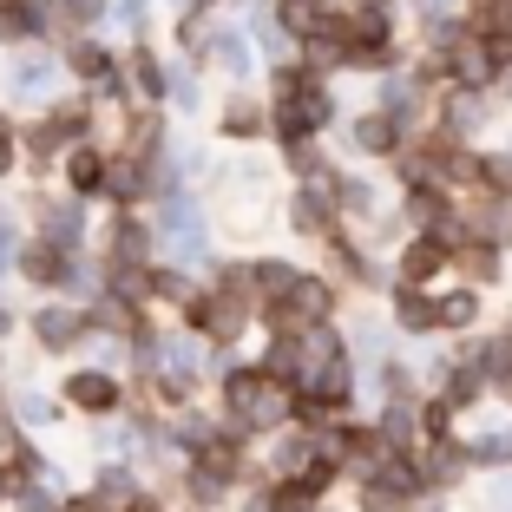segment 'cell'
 Segmentation results:
<instances>
[{
    "label": "cell",
    "mask_w": 512,
    "mask_h": 512,
    "mask_svg": "<svg viewBox=\"0 0 512 512\" xmlns=\"http://www.w3.org/2000/svg\"><path fill=\"white\" fill-rule=\"evenodd\" d=\"M151 250H165V263H178V270H191V263H204V250H211V224H204V211H197V197H158V211H151Z\"/></svg>",
    "instance_id": "obj_1"
},
{
    "label": "cell",
    "mask_w": 512,
    "mask_h": 512,
    "mask_svg": "<svg viewBox=\"0 0 512 512\" xmlns=\"http://www.w3.org/2000/svg\"><path fill=\"white\" fill-rule=\"evenodd\" d=\"M184 316H191V335H204L211 348H230L243 329H250L256 302L243 296V289H230V283H204V289H191Z\"/></svg>",
    "instance_id": "obj_2"
},
{
    "label": "cell",
    "mask_w": 512,
    "mask_h": 512,
    "mask_svg": "<svg viewBox=\"0 0 512 512\" xmlns=\"http://www.w3.org/2000/svg\"><path fill=\"white\" fill-rule=\"evenodd\" d=\"M329 119H335L329 86H302V92H289V99H270V132L283 138V145H296V138H316Z\"/></svg>",
    "instance_id": "obj_3"
},
{
    "label": "cell",
    "mask_w": 512,
    "mask_h": 512,
    "mask_svg": "<svg viewBox=\"0 0 512 512\" xmlns=\"http://www.w3.org/2000/svg\"><path fill=\"white\" fill-rule=\"evenodd\" d=\"M33 237L53 243V250H73L86 243V211H79V197H33Z\"/></svg>",
    "instance_id": "obj_4"
},
{
    "label": "cell",
    "mask_w": 512,
    "mask_h": 512,
    "mask_svg": "<svg viewBox=\"0 0 512 512\" xmlns=\"http://www.w3.org/2000/svg\"><path fill=\"white\" fill-rule=\"evenodd\" d=\"M66 407H79V414H119L125 381L112 368H79V375H66Z\"/></svg>",
    "instance_id": "obj_5"
},
{
    "label": "cell",
    "mask_w": 512,
    "mask_h": 512,
    "mask_svg": "<svg viewBox=\"0 0 512 512\" xmlns=\"http://www.w3.org/2000/svg\"><path fill=\"white\" fill-rule=\"evenodd\" d=\"M289 230H296V237H322V243L342 230V211H335L329 184H302V191L289 197Z\"/></svg>",
    "instance_id": "obj_6"
},
{
    "label": "cell",
    "mask_w": 512,
    "mask_h": 512,
    "mask_svg": "<svg viewBox=\"0 0 512 512\" xmlns=\"http://www.w3.org/2000/svg\"><path fill=\"white\" fill-rule=\"evenodd\" d=\"M27 329H33V342H40L46 355H73V348L86 342V316H79V309H66V302H40Z\"/></svg>",
    "instance_id": "obj_7"
},
{
    "label": "cell",
    "mask_w": 512,
    "mask_h": 512,
    "mask_svg": "<svg viewBox=\"0 0 512 512\" xmlns=\"http://www.w3.org/2000/svg\"><path fill=\"white\" fill-rule=\"evenodd\" d=\"M348 145L362 151V158H401V151H407V132L381 106H368V112H355V119H348Z\"/></svg>",
    "instance_id": "obj_8"
},
{
    "label": "cell",
    "mask_w": 512,
    "mask_h": 512,
    "mask_svg": "<svg viewBox=\"0 0 512 512\" xmlns=\"http://www.w3.org/2000/svg\"><path fill=\"white\" fill-rule=\"evenodd\" d=\"M460 368H473L486 388L512 394V335H473V342L460 348Z\"/></svg>",
    "instance_id": "obj_9"
},
{
    "label": "cell",
    "mask_w": 512,
    "mask_h": 512,
    "mask_svg": "<svg viewBox=\"0 0 512 512\" xmlns=\"http://www.w3.org/2000/svg\"><path fill=\"white\" fill-rule=\"evenodd\" d=\"M73 263H79L73 250H53V243H40V237L20 243V276H27L33 289H66L73 283Z\"/></svg>",
    "instance_id": "obj_10"
},
{
    "label": "cell",
    "mask_w": 512,
    "mask_h": 512,
    "mask_svg": "<svg viewBox=\"0 0 512 512\" xmlns=\"http://www.w3.org/2000/svg\"><path fill=\"white\" fill-rule=\"evenodd\" d=\"M60 73H66L60 53H20V60L7 66V92H14V99H46V92L60 86Z\"/></svg>",
    "instance_id": "obj_11"
},
{
    "label": "cell",
    "mask_w": 512,
    "mask_h": 512,
    "mask_svg": "<svg viewBox=\"0 0 512 512\" xmlns=\"http://www.w3.org/2000/svg\"><path fill=\"white\" fill-rule=\"evenodd\" d=\"M53 33V0H0V46H27Z\"/></svg>",
    "instance_id": "obj_12"
},
{
    "label": "cell",
    "mask_w": 512,
    "mask_h": 512,
    "mask_svg": "<svg viewBox=\"0 0 512 512\" xmlns=\"http://www.w3.org/2000/svg\"><path fill=\"white\" fill-rule=\"evenodd\" d=\"M329 480H335V473L322 467V460L309 473H296V480H276L270 486V512H316L322 493H329Z\"/></svg>",
    "instance_id": "obj_13"
},
{
    "label": "cell",
    "mask_w": 512,
    "mask_h": 512,
    "mask_svg": "<svg viewBox=\"0 0 512 512\" xmlns=\"http://www.w3.org/2000/svg\"><path fill=\"white\" fill-rule=\"evenodd\" d=\"M440 270H453V250L440 237H407V250H401V283L407 289H427Z\"/></svg>",
    "instance_id": "obj_14"
},
{
    "label": "cell",
    "mask_w": 512,
    "mask_h": 512,
    "mask_svg": "<svg viewBox=\"0 0 512 512\" xmlns=\"http://www.w3.org/2000/svg\"><path fill=\"white\" fill-rule=\"evenodd\" d=\"M106 178H112V158L99 145L66 151V184H73V197H106Z\"/></svg>",
    "instance_id": "obj_15"
},
{
    "label": "cell",
    "mask_w": 512,
    "mask_h": 512,
    "mask_svg": "<svg viewBox=\"0 0 512 512\" xmlns=\"http://www.w3.org/2000/svg\"><path fill=\"white\" fill-rule=\"evenodd\" d=\"M486 125V99L480 92H467V86H453L447 99H440V132L453 138V145H460V138H473Z\"/></svg>",
    "instance_id": "obj_16"
},
{
    "label": "cell",
    "mask_w": 512,
    "mask_h": 512,
    "mask_svg": "<svg viewBox=\"0 0 512 512\" xmlns=\"http://www.w3.org/2000/svg\"><path fill=\"white\" fill-rule=\"evenodd\" d=\"M394 329H401V335H440L434 296H427V289H407V283H394Z\"/></svg>",
    "instance_id": "obj_17"
},
{
    "label": "cell",
    "mask_w": 512,
    "mask_h": 512,
    "mask_svg": "<svg viewBox=\"0 0 512 512\" xmlns=\"http://www.w3.org/2000/svg\"><path fill=\"white\" fill-rule=\"evenodd\" d=\"M66 73H73V79H86V86H106V79L119 73V60H112L106 46H99V40L86 33V40H73V46H66Z\"/></svg>",
    "instance_id": "obj_18"
},
{
    "label": "cell",
    "mask_w": 512,
    "mask_h": 512,
    "mask_svg": "<svg viewBox=\"0 0 512 512\" xmlns=\"http://www.w3.org/2000/svg\"><path fill=\"white\" fill-rule=\"evenodd\" d=\"M125 66H132V73H125V86H132L138 99H145V106L158 112V99H165V60H158L151 46H138V53H132Z\"/></svg>",
    "instance_id": "obj_19"
},
{
    "label": "cell",
    "mask_w": 512,
    "mask_h": 512,
    "mask_svg": "<svg viewBox=\"0 0 512 512\" xmlns=\"http://www.w3.org/2000/svg\"><path fill=\"white\" fill-rule=\"evenodd\" d=\"M270 132V106H256L250 92H230L224 106V138H263Z\"/></svg>",
    "instance_id": "obj_20"
},
{
    "label": "cell",
    "mask_w": 512,
    "mask_h": 512,
    "mask_svg": "<svg viewBox=\"0 0 512 512\" xmlns=\"http://www.w3.org/2000/svg\"><path fill=\"white\" fill-rule=\"evenodd\" d=\"M106 197H112V204H138V197H151V165H138V158H112Z\"/></svg>",
    "instance_id": "obj_21"
},
{
    "label": "cell",
    "mask_w": 512,
    "mask_h": 512,
    "mask_svg": "<svg viewBox=\"0 0 512 512\" xmlns=\"http://www.w3.org/2000/svg\"><path fill=\"white\" fill-rule=\"evenodd\" d=\"M112 14V0H53V33H73V40H86V27H99V20Z\"/></svg>",
    "instance_id": "obj_22"
},
{
    "label": "cell",
    "mask_w": 512,
    "mask_h": 512,
    "mask_svg": "<svg viewBox=\"0 0 512 512\" xmlns=\"http://www.w3.org/2000/svg\"><path fill=\"white\" fill-rule=\"evenodd\" d=\"M92 499H106V506H132L138 499V473L125 460H106V467L92 473Z\"/></svg>",
    "instance_id": "obj_23"
},
{
    "label": "cell",
    "mask_w": 512,
    "mask_h": 512,
    "mask_svg": "<svg viewBox=\"0 0 512 512\" xmlns=\"http://www.w3.org/2000/svg\"><path fill=\"white\" fill-rule=\"evenodd\" d=\"M499 256H506V250H493V243L467 237L460 250H453V270H460V276H473V283H499Z\"/></svg>",
    "instance_id": "obj_24"
},
{
    "label": "cell",
    "mask_w": 512,
    "mask_h": 512,
    "mask_svg": "<svg viewBox=\"0 0 512 512\" xmlns=\"http://www.w3.org/2000/svg\"><path fill=\"white\" fill-rule=\"evenodd\" d=\"M467 447V467H512V427H493L480 440H460Z\"/></svg>",
    "instance_id": "obj_25"
},
{
    "label": "cell",
    "mask_w": 512,
    "mask_h": 512,
    "mask_svg": "<svg viewBox=\"0 0 512 512\" xmlns=\"http://www.w3.org/2000/svg\"><path fill=\"white\" fill-rule=\"evenodd\" d=\"M434 316H440V329H473L480 322V296L473 289H447V296H434Z\"/></svg>",
    "instance_id": "obj_26"
},
{
    "label": "cell",
    "mask_w": 512,
    "mask_h": 512,
    "mask_svg": "<svg viewBox=\"0 0 512 512\" xmlns=\"http://www.w3.org/2000/svg\"><path fill=\"white\" fill-rule=\"evenodd\" d=\"M283 158H289V171H296L302 184H329V158H322L316 138H296V145H283Z\"/></svg>",
    "instance_id": "obj_27"
},
{
    "label": "cell",
    "mask_w": 512,
    "mask_h": 512,
    "mask_svg": "<svg viewBox=\"0 0 512 512\" xmlns=\"http://www.w3.org/2000/svg\"><path fill=\"white\" fill-rule=\"evenodd\" d=\"M355 512H414V499L388 480H362L355 486Z\"/></svg>",
    "instance_id": "obj_28"
},
{
    "label": "cell",
    "mask_w": 512,
    "mask_h": 512,
    "mask_svg": "<svg viewBox=\"0 0 512 512\" xmlns=\"http://www.w3.org/2000/svg\"><path fill=\"white\" fill-rule=\"evenodd\" d=\"M329 197H335V211H342V217H368V211H375V184H368V178H335Z\"/></svg>",
    "instance_id": "obj_29"
},
{
    "label": "cell",
    "mask_w": 512,
    "mask_h": 512,
    "mask_svg": "<svg viewBox=\"0 0 512 512\" xmlns=\"http://www.w3.org/2000/svg\"><path fill=\"white\" fill-rule=\"evenodd\" d=\"M211 60L224 66L230 79H250V40H243V33H211Z\"/></svg>",
    "instance_id": "obj_30"
},
{
    "label": "cell",
    "mask_w": 512,
    "mask_h": 512,
    "mask_svg": "<svg viewBox=\"0 0 512 512\" xmlns=\"http://www.w3.org/2000/svg\"><path fill=\"white\" fill-rule=\"evenodd\" d=\"M60 407H66V401H53V394H40V388H27V394H14V421H20V427H40V421H60Z\"/></svg>",
    "instance_id": "obj_31"
},
{
    "label": "cell",
    "mask_w": 512,
    "mask_h": 512,
    "mask_svg": "<svg viewBox=\"0 0 512 512\" xmlns=\"http://www.w3.org/2000/svg\"><path fill=\"white\" fill-rule=\"evenodd\" d=\"M480 191H486V197H512V151L480 158Z\"/></svg>",
    "instance_id": "obj_32"
},
{
    "label": "cell",
    "mask_w": 512,
    "mask_h": 512,
    "mask_svg": "<svg viewBox=\"0 0 512 512\" xmlns=\"http://www.w3.org/2000/svg\"><path fill=\"white\" fill-rule=\"evenodd\" d=\"M20 270V230H14V217L0 211V283Z\"/></svg>",
    "instance_id": "obj_33"
},
{
    "label": "cell",
    "mask_w": 512,
    "mask_h": 512,
    "mask_svg": "<svg viewBox=\"0 0 512 512\" xmlns=\"http://www.w3.org/2000/svg\"><path fill=\"white\" fill-rule=\"evenodd\" d=\"M14 165H20V132H14V119L0 112V178H7Z\"/></svg>",
    "instance_id": "obj_34"
},
{
    "label": "cell",
    "mask_w": 512,
    "mask_h": 512,
    "mask_svg": "<svg viewBox=\"0 0 512 512\" xmlns=\"http://www.w3.org/2000/svg\"><path fill=\"white\" fill-rule=\"evenodd\" d=\"M20 440H27V434H20L14 407H0V460H14V453H20Z\"/></svg>",
    "instance_id": "obj_35"
},
{
    "label": "cell",
    "mask_w": 512,
    "mask_h": 512,
    "mask_svg": "<svg viewBox=\"0 0 512 512\" xmlns=\"http://www.w3.org/2000/svg\"><path fill=\"white\" fill-rule=\"evenodd\" d=\"M145 7H151V0H112V20H119V27H145Z\"/></svg>",
    "instance_id": "obj_36"
},
{
    "label": "cell",
    "mask_w": 512,
    "mask_h": 512,
    "mask_svg": "<svg viewBox=\"0 0 512 512\" xmlns=\"http://www.w3.org/2000/svg\"><path fill=\"white\" fill-rule=\"evenodd\" d=\"M60 512H112V506H106V499H92V493H66Z\"/></svg>",
    "instance_id": "obj_37"
},
{
    "label": "cell",
    "mask_w": 512,
    "mask_h": 512,
    "mask_svg": "<svg viewBox=\"0 0 512 512\" xmlns=\"http://www.w3.org/2000/svg\"><path fill=\"white\" fill-rule=\"evenodd\" d=\"M237 512H270V486H263V493H243Z\"/></svg>",
    "instance_id": "obj_38"
},
{
    "label": "cell",
    "mask_w": 512,
    "mask_h": 512,
    "mask_svg": "<svg viewBox=\"0 0 512 512\" xmlns=\"http://www.w3.org/2000/svg\"><path fill=\"white\" fill-rule=\"evenodd\" d=\"M493 499H499V512H512V473H499V486H493Z\"/></svg>",
    "instance_id": "obj_39"
},
{
    "label": "cell",
    "mask_w": 512,
    "mask_h": 512,
    "mask_svg": "<svg viewBox=\"0 0 512 512\" xmlns=\"http://www.w3.org/2000/svg\"><path fill=\"white\" fill-rule=\"evenodd\" d=\"M20 493V480H14V473H7V467H0V506H7V499H14Z\"/></svg>",
    "instance_id": "obj_40"
},
{
    "label": "cell",
    "mask_w": 512,
    "mask_h": 512,
    "mask_svg": "<svg viewBox=\"0 0 512 512\" xmlns=\"http://www.w3.org/2000/svg\"><path fill=\"white\" fill-rule=\"evenodd\" d=\"M414 512H447V499H440V493H427V499H414Z\"/></svg>",
    "instance_id": "obj_41"
},
{
    "label": "cell",
    "mask_w": 512,
    "mask_h": 512,
    "mask_svg": "<svg viewBox=\"0 0 512 512\" xmlns=\"http://www.w3.org/2000/svg\"><path fill=\"white\" fill-rule=\"evenodd\" d=\"M125 512H165V506H158V499H151V493H138V499H132V506H125Z\"/></svg>",
    "instance_id": "obj_42"
},
{
    "label": "cell",
    "mask_w": 512,
    "mask_h": 512,
    "mask_svg": "<svg viewBox=\"0 0 512 512\" xmlns=\"http://www.w3.org/2000/svg\"><path fill=\"white\" fill-rule=\"evenodd\" d=\"M7 335H14V309H7V302H0V342H7Z\"/></svg>",
    "instance_id": "obj_43"
},
{
    "label": "cell",
    "mask_w": 512,
    "mask_h": 512,
    "mask_svg": "<svg viewBox=\"0 0 512 512\" xmlns=\"http://www.w3.org/2000/svg\"><path fill=\"white\" fill-rule=\"evenodd\" d=\"M506 99H512V73H506Z\"/></svg>",
    "instance_id": "obj_44"
},
{
    "label": "cell",
    "mask_w": 512,
    "mask_h": 512,
    "mask_svg": "<svg viewBox=\"0 0 512 512\" xmlns=\"http://www.w3.org/2000/svg\"><path fill=\"white\" fill-rule=\"evenodd\" d=\"M506 335H512V329H506Z\"/></svg>",
    "instance_id": "obj_45"
}]
</instances>
